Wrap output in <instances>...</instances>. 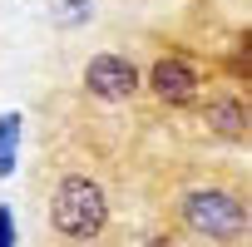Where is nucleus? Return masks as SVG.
Wrapping results in <instances>:
<instances>
[{
    "mask_svg": "<svg viewBox=\"0 0 252 247\" xmlns=\"http://www.w3.org/2000/svg\"><path fill=\"white\" fill-rule=\"evenodd\" d=\"M104 217H109V198H104V188H99L94 178L69 173V178L55 188V198H50V222H55L64 237H94V232L104 227Z\"/></svg>",
    "mask_w": 252,
    "mask_h": 247,
    "instance_id": "f257e3e1",
    "label": "nucleus"
},
{
    "mask_svg": "<svg viewBox=\"0 0 252 247\" xmlns=\"http://www.w3.org/2000/svg\"><path fill=\"white\" fill-rule=\"evenodd\" d=\"M149 84H154V94H158L163 104H193V94H198V69H193L188 60H178V55H163V60L154 64Z\"/></svg>",
    "mask_w": 252,
    "mask_h": 247,
    "instance_id": "20e7f679",
    "label": "nucleus"
},
{
    "mask_svg": "<svg viewBox=\"0 0 252 247\" xmlns=\"http://www.w3.org/2000/svg\"><path fill=\"white\" fill-rule=\"evenodd\" d=\"M203 119H208V129L222 134V139H242V134H247V104L232 99V94H227V99H213Z\"/></svg>",
    "mask_w": 252,
    "mask_h": 247,
    "instance_id": "39448f33",
    "label": "nucleus"
},
{
    "mask_svg": "<svg viewBox=\"0 0 252 247\" xmlns=\"http://www.w3.org/2000/svg\"><path fill=\"white\" fill-rule=\"evenodd\" d=\"M15 144H20V114H0V178L15 173Z\"/></svg>",
    "mask_w": 252,
    "mask_h": 247,
    "instance_id": "423d86ee",
    "label": "nucleus"
},
{
    "mask_svg": "<svg viewBox=\"0 0 252 247\" xmlns=\"http://www.w3.org/2000/svg\"><path fill=\"white\" fill-rule=\"evenodd\" d=\"M149 247H173V237H154V242H149Z\"/></svg>",
    "mask_w": 252,
    "mask_h": 247,
    "instance_id": "6e6552de",
    "label": "nucleus"
},
{
    "mask_svg": "<svg viewBox=\"0 0 252 247\" xmlns=\"http://www.w3.org/2000/svg\"><path fill=\"white\" fill-rule=\"evenodd\" d=\"M183 217L193 232L213 237V242H232L242 227H247V213L232 193H218V188H203V193H188L183 203Z\"/></svg>",
    "mask_w": 252,
    "mask_h": 247,
    "instance_id": "f03ea898",
    "label": "nucleus"
},
{
    "mask_svg": "<svg viewBox=\"0 0 252 247\" xmlns=\"http://www.w3.org/2000/svg\"><path fill=\"white\" fill-rule=\"evenodd\" d=\"M0 247H15V222H10V208H0Z\"/></svg>",
    "mask_w": 252,
    "mask_h": 247,
    "instance_id": "0eeeda50",
    "label": "nucleus"
},
{
    "mask_svg": "<svg viewBox=\"0 0 252 247\" xmlns=\"http://www.w3.org/2000/svg\"><path fill=\"white\" fill-rule=\"evenodd\" d=\"M84 89L99 99H129V94H139V69L124 55H94L84 64Z\"/></svg>",
    "mask_w": 252,
    "mask_h": 247,
    "instance_id": "7ed1b4c3",
    "label": "nucleus"
}]
</instances>
